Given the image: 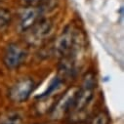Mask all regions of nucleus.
<instances>
[{"mask_svg":"<svg viewBox=\"0 0 124 124\" xmlns=\"http://www.w3.org/2000/svg\"><path fill=\"white\" fill-rule=\"evenodd\" d=\"M94 89H95V78L93 73L90 72L86 74L81 87L77 89L70 112L79 113L83 111L86 108V107L89 105L93 97H94Z\"/></svg>","mask_w":124,"mask_h":124,"instance_id":"nucleus-1","label":"nucleus"},{"mask_svg":"<svg viewBox=\"0 0 124 124\" xmlns=\"http://www.w3.org/2000/svg\"><path fill=\"white\" fill-rule=\"evenodd\" d=\"M77 35L78 30L71 24L68 25L55 41L53 46L54 55L61 59L68 56L74 45Z\"/></svg>","mask_w":124,"mask_h":124,"instance_id":"nucleus-2","label":"nucleus"},{"mask_svg":"<svg viewBox=\"0 0 124 124\" xmlns=\"http://www.w3.org/2000/svg\"><path fill=\"white\" fill-rule=\"evenodd\" d=\"M53 23L49 20H39L25 32V40L28 44L37 46L44 42L52 33Z\"/></svg>","mask_w":124,"mask_h":124,"instance_id":"nucleus-3","label":"nucleus"},{"mask_svg":"<svg viewBox=\"0 0 124 124\" xmlns=\"http://www.w3.org/2000/svg\"><path fill=\"white\" fill-rule=\"evenodd\" d=\"M34 81L31 78H23L17 81L9 91V97L15 103L26 101L34 89Z\"/></svg>","mask_w":124,"mask_h":124,"instance_id":"nucleus-4","label":"nucleus"},{"mask_svg":"<svg viewBox=\"0 0 124 124\" xmlns=\"http://www.w3.org/2000/svg\"><path fill=\"white\" fill-rule=\"evenodd\" d=\"M76 92H77V88H70L58 101V103L55 104V107L51 110V117L53 119H61L67 113L70 112Z\"/></svg>","mask_w":124,"mask_h":124,"instance_id":"nucleus-5","label":"nucleus"},{"mask_svg":"<svg viewBox=\"0 0 124 124\" xmlns=\"http://www.w3.org/2000/svg\"><path fill=\"white\" fill-rule=\"evenodd\" d=\"M26 57V52L17 44H10L4 53V64L10 70L21 67Z\"/></svg>","mask_w":124,"mask_h":124,"instance_id":"nucleus-6","label":"nucleus"},{"mask_svg":"<svg viewBox=\"0 0 124 124\" xmlns=\"http://www.w3.org/2000/svg\"><path fill=\"white\" fill-rule=\"evenodd\" d=\"M41 14L42 10L37 7H30L25 9L20 17V28L23 31H26L40 20Z\"/></svg>","mask_w":124,"mask_h":124,"instance_id":"nucleus-7","label":"nucleus"},{"mask_svg":"<svg viewBox=\"0 0 124 124\" xmlns=\"http://www.w3.org/2000/svg\"><path fill=\"white\" fill-rule=\"evenodd\" d=\"M12 20L11 13L4 8H0V31L9 26Z\"/></svg>","mask_w":124,"mask_h":124,"instance_id":"nucleus-8","label":"nucleus"},{"mask_svg":"<svg viewBox=\"0 0 124 124\" xmlns=\"http://www.w3.org/2000/svg\"><path fill=\"white\" fill-rule=\"evenodd\" d=\"M23 117L16 112H11L7 114L0 121V124H23Z\"/></svg>","mask_w":124,"mask_h":124,"instance_id":"nucleus-9","label":"nucleus"},{"mask_svg":"<svg viewBox=\"0 0 124 124\" xmlns=\"http://www.w3.org/2000/svg\"><path fill=\"white\" fill-rule=\"evenodd\" d=\"M87 124H108V116L105 112L96 114Z\"/></svg>","mask_w":124,"mask_h":124,"instance_id":"nucleus-10","label":"nucleus"},{"mask_svg":"<svg viewBox=\"0 0 124 124\" xmlns=\"http://www.w3.org/2000/svg\"><path fill=\"white\" fill-rule=\"evenodd\" d=\"M26 2H37V1H40V0H24Z\"/></svg>","mask_w":124,"mask_h":124,"instance_id":"nucleus-11","label":"nucleus"},{"mask_svg":"<svg viewBox=\"0 0 124 124\" xmlns=\"http://www.w3.org/2000/svg\"><path fill=\"white\" fill-rule=\"evenodd\" d=\"M77 124H81V123H77Z\"/></svg>","mask_w":124,"mask_h":124,"instance_id":"nucleus-12","label":"nucleus"},{"mask_svg":"<svg viewBox=\"0 0 124 124\" xmlns=\"http://www.w3.org/2000/svg\"><path fill=\"white\" fill-rule=\"evenodd\" d=\"M0 1H2V0H0Z\"/></svg>","mask_w":124,"mask_h":124,"instance_id":"nucleus-13","label":"nucleus"}]
</instances>
